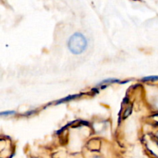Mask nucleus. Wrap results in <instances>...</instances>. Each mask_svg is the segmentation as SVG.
Wrapping results in <instances>:
<instances>
[{"mask_svg": "<svg viewBox=\"0 0 158 158\" xmlns=\"http://www.w3.org/2000/svg\"><path fill=\"white\" fill-rule=\"evenodd\" d=\"M131 113V107H128L124 113V117H127Z\"/></svg>", "mask_w": 158, "mask_h": 158, "instance_id": "3", "label": "nucleus"}, {"mask_svg": "<svg viewBox=\"0 0 158 158\" xmlns=\"http://www.w3.org/2000/svg\"><path fill=\"white\" fill-rule=\"evenodd\" d=\"M87 46V40L81 33L73 34L68 41V47L72 53L80 54L84 52Z\"/></svg>", "mask_w": 158, "mask_h": 158, "instance_id": "1", "label": "nucleus"}, {"mask_svg": "<svg viewBox=\"0 0 158 158\" xmlns=\"http://www.w3.org/2000/svg\"><path fill=\"white\" fill-rule=\"evenodd\" d=\"M144 81H148V80H158V77L155 76V77H148L143 78Z\"/></svg>", "mask_w": 158, "mask_h": 158, "instance_id": "2", "label": "nucleus"}, {"mask_svg": "<svg viewBox=\"0 0 158 158\" xmlns=\"http://www.w3.org/2000/svg\"><path fill=\"white\" fill-rule=\"evenodd\" d=\"M15 114V112H13V111H9V112H5V113H1V115H4V114H6V115H9V114Z\"/></svg>", "mask_w": 158, "mask_h": 158, "instance_id": "4", "label": "nucleus"}]
</instances>
